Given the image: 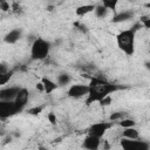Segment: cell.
<instances>
[{
	"instance_id": "1",
	"label": "cell",
	"mask_w": 150,
	"mask_h": 150,
	"mask_svg": "<svg viewBox=\"0 0 150 150\" xmlns=\"http://www.w3.org/2000/svg\"><path fill=\"white\" fill-rule=\"evenodd\" d=\"M124 87L118 86L116 83H111L104 79L100 77H91L88 83V94H87V104H91L94 102H98L103 97L111 95L112 93H116L120 89H123Z\"/></svg>"
},
{
	"instance_id": "2",
	"label": "cell",
	"mask_w": 150,
	"mask_h": 150,
	"mask_svg": "<svg viewBox=\"0 0 150 150\" xmlns=\"http://www.w3.org/2000/svg\"><path fill=\"white\" fill-rule=\"evenodd\" d=\"M135 39H136V30L132 28L123 29L116 35V43L117 47L128 56H132L135 53Z\"/></svg>"
},
{
	"instance_id": "3",
	"label": "cell",
	"mask_w": 150,
	"mask_h": 150,
	"mask_svg": "<svg viewBox=\"0 0 150 150\" xmlns=\"http://www.w3.org/2000/svg\"><path fill=\"white\" fill-rule=\"evenodd\" d=\"M52 43L42 38H36L30 43V59L35 61L45 60L50 52Z\"/></svg>"
},
{
	"instance_id": "4",
	"label": "cell",
	"mask_w": 150,
	"mask_h": 150,
	"mask_svg": "<svg viewBox=\"0 0 150 150\" xmlns=\"http://www.w3.org/2000/svg\"><path fill=\"white\" fill-rule=\"evenodd\" d=\"M120 145L124 150H149L150 144L145 141H141L139 138H125L123 137L120 142Z\"/></svg>"
},
{
	"instance_id": "5",
	"label": "cell",
	"mask_w": 150,
	"mask_h": 150,
	"mask_svg": "<svg viewBox=\"0 0 150 150\" xmlns=\"http://www.w3.org/2000/svg\"><path fill=\"white\" fill-rule=\"evenodd\" d=\"M114 122H97V123H94L89 127L88 129V135H93L95 137H98V138H102L104 136V134L112 127Z\"/></svg>"
},
{
	"instance_id": "6",
	"label": "cell",
	"mask_w": 150,
	"mask_h": 150,
	"mask_svg": "<svg viewBox=\"0 0 150 150\" xmlns=\"http://www.w3.org/2000/svg\"><path fill=\"white\" fill-rule=\"evenodd\" d=\"M19 112L14 101H4L0 100V120L9 118Z\"/></svg>"
},
{
	"instance_id": "7",
	"label": "cell",
	"mask_w": 150,
	"mask_h": 150,
	"mask_svg": "<svg viewBox=\"0 0 150 150\" xmlns=\"http://www.w3.org/2000/svg\"><path fill=\"white\" fill-rule=\"evenodd\" d=\"M87 94H88V84L84 83H74L67 90V95L71 98H81L87 96Z\"/></svg>"
},
{
	"instance_id": "8",
	"label": "cell",
	"mask_w": 150,
	"mask_h": 150,
	"mask_svg": "<svg viewBox=\"0 0 150 150\" xmlns=\"http://www.w3.org/2000/svg\"><path fill=\"white\" fill-rule=\"evenodd\" d=\"M28 98H29V91H28V89L27 88H20V90L18 91L16 96L13 100L14 103H15V105H16V108H18V110H19V112H21L26 108V105L28 103Z\"/></svg>"
},
{
	"instance_id": "9",
	"label": "cell",
	"mask_w": 150,
	"mask_h": 150,
	"mask_svg": "<svg viewBox=\"0 0 150 150\" xmlns=\"http://www.w3.org/2000/svg\"><path fill=\"white\" fill-rule=\"evenodd\" d=\"M19 90H20V87H18V86L5 87V88L0 89V100H4V101H13Z\"/></svg>"
},
{
	"instance_id": "10",
	"label": "cell",
	"mask_w": 150,
	"mask_h": 150,
	"mask_svg": "<svg viewBox=\"0 0 150 150\" xmlns=\"http://www.w3.org/2000/svg\"><path fill=\"white\" fill-rule=\"evenodd\" d=\"M13 74L14 71L11 70L5 62H0V87L7 84L12 79Z\"/></svg>"
},
{
	"instance_id": "11",
	"label": "cell",
	"mask_w": 150,
	"mask_h": 150,
	"mask_svg": "<svg viewBox=\"0 0 150 150\" xmlns=\"http://www.w3.org/2000/svg\"><path fill=\"white\" fill-rule=\"evenodd\" d=\"M101 145V138L95 137L93 135H87L82 142V146L88 150H96Z\"/></svg>"
},
{
	"instance_id": "12",
	"label": "cell",
	"mask_w": 150,
	"mask_h": 150,
	"mask_svg": "<svg viewBox=\"0 0 150 150\" xmlns=\"http://www.w3.org/2000/svg\"><path fill=\"white\" fill-rule=\"evenodd\" d=\"M21 36H22V29L21 28H14L5 35L4 41L8 45H14L21 39Z\"/></svg>"
},
{
	"instance_id": "13",
	"label": "cell",
	"mask_w": 150,
	"mask_h": 150,
	"mask_svg": "<svg viewBox=\"0 0 150 150\" xmlns=\"http://www.w3.org/2000/svg\"><path fill=\"white\" fill-rule=\"evenodd\" d=\"M132 18H134V13L131 11H122V12L115 14L112 16L111 21L114 23H121V22H125V21H128Z\"/></svg>"
},
{
	"instance_id": "14",
	"label": "cell",
	"mask_w": 150,
	"mask_h": 150,
	"mask_svg": "<svg viewBox=\"0 0 150 150\" xmlns=\"http://www.w3.org/2000/svg\"><path fill=\"white\" fill-rule=\"evenodd\" d=\"M41 82H42V84H43V91L46 93V94H52L55 89H57V83L56 82H54L53 80H50L49 77H42L41 79Z\"/></svg>"
},
{
	"instance_id": "15",
	"label": "cell",
	"mask_w": 150,
	"mask_h": 150,
	"mask_svg": "<svg viewBox=\"0 0 150 150\" xmlns=\"http://www.w3.org/2000/svg\"><path fill=\"white\" fill-rule=\"evenodd\" d=\"M94 8H95V5L94 4H87V5H81L79 7L75 8V14L77 16H84L91 12H94Z\"/></svg>"
},
{
	"instance_id": "16",
	"label": "cell",
	"mask_w": 150,
	"mask_h": 150,
	"mask_svg": "<svg viewBox=\"0 0 150 150\" xmlns=\"http://www.w3.org/2000/svg\"><path fill=\"white\" fill-rule=\"evenodd\" d=\"M122 136L125 138H139V131L135 127H129V128H123Z\"/></svg>"
},
{
	"instance_id": "17",
	"label": "cell",
	"mask_w": 150,
	"mask_h": 150,
	"mask_svg": "<svg viewBox=\"0 0 150 150\" xmlns=\"http://www.w3.org/2000/svg\"><path fill=\"white\" fill-rule=\"evenodd\" d=\"M71 82V76L68 73H61L57 75L56 79V83L59 87H63V86H68Z\"/></svg>"
},
{
	"instance_id": "18",
	"label": "cell",
	"mask_w": 150,
	"mask_h": 150,
	"mask_svg": "<svg viewBox=\"0 0 150 150\" xmlns=\"http://www.w3.org/2000/svg\"><path fill=\"white\" fill-rule=\"evenodd\" d=\"M94 12H95L96 18H98V19H104V18L108 15V9H107L102 4H101V5H95Z\"/></svg>"
},
{
	"instance_id": "19",
	"label": "cell",
	"mask_w": 150,
	"mask_h": 150,
	"mask_svg": "<svg viewBox=\"0 0 150 150\" xmlns=\"http://www.w3.org/2000/svg\"><path fill=\"white\" fill-rule=\"evenodd\" d=\"M117 124L122 128H129V127H135L136 125V121L132 120V118H127V117H123L122 120H120L117 122Z\"/></svg>"
},
{
	"instance_id": "20",
	"label": "cell",
	"mask_w": 150,
	"mask_h": 150,
	"mask_svg": "<svg viewBox=\"0 0 150 150\" xmlns=\"http://www.w3.org/2000/svg\"><path fill=\"white\" fill-rule=\"evenodd\" d=\"M102 1V5L108 9V11H115L120 0H101Z\"/></svg>"
},
{
	"instance_id": "21",
	"label": "cell",
	"mask_w": 150,
	"mask_h": 150,
	"mask_svg": "<svg viewBox=\"0 0 150 150\" xmlns=\"http://www.w3.org/2000/svg\"><path fill=\"white\" fill-rule=\"evenodd\" d=\"M123 117H124V112H122V111H115V112H112L109 116V121L110 122H118Z\"/></svg>"
},
{
	"instance_id": "22",
	"label": "cell",
	"mask_w": 150,
	"mask_h": 150,
	"mask_svg": "<svg viewBox=\"0 0 150 150\" xmlns=\"http://www.w3.org/2000/svg\"><path fill=\"white\" fill-rule=\"evenodd\" d=\"M42 110H43V107H42V105H35V107H32V108H29V109L27 110V112H28L29 115H33V116H38L40 112H42Z\"/></svg>"
},
{
	"instance_id": "23",
	"label": "cell",
	"mask_w": 150,
	"mask_h": 150,
	"mask_svg": "<svg viewBox=\"0 0 150 150\" xmlns=\"http://www.w3.org/2000/svg\"><path fill=\"white\" fill-rule=\"evenodd\" d=\"M98 103H100V105H102V107H107V105H109V104L111 103V96L108 95V96L103 97L102 100L98 101Z\"/></svg>"
},
{
	"instance_id": "24",
	"label": "cell",
	"mask_w": 150,
	"mask_h": 150,
	"mask_svg": "<svg viewBox=\"0 0 150 150\" xmlns=\"http://www.w3.org/2000/svg\"><path fill=\"white\" fill-rule=\"evenodd\" d=\"M141 25L144 26V28H150V18L149 16H142L141 18Z\"/></svg>"
},
{
	"instance_id": "25",
	"label": "cell",
	"mask_w": 150,
	"mask_h": 150,
	"mask_svg": "<svg viewBox=\"0 0 150 150\" xmlns=\"http://www.w3.org/2000/svg\"><path fill=\"white\" fill-rule=\"evenodd\" d=\"M47 118H48V121L50 122V124H56V115L54 114V112H49L48 115H47Z\"/></svg>"
},
{
	"instance_id": "26",
	"label": "cell",
	"mask_w": 150,
	"mask_h": 150,
	"mask_svg": "<svg viewBox=\"0 0 150 150\" xmlns=\"http://www.w3.org/2000/svg\"><path fill=\"white\" fill-rule=\"evenodd\" d=\"M8 9H9V4L7 2V0H5V1L0 2V11L6 12V11H8Z\"/></svg>"
},
{
	"instance_id": "27",
	"label": "cell",
	"mask_w": 150,
	"mask_h": 150,
	"mask_svg": "<svg viewBox=\"0 0 150 150\" xmlns=\"http://www.w3.org/2000/svg\"><path fill=\"white\" fill-rule=\"evenodd\" d=\"M36 89H38L39 91H43V84H42V82H41V81L36 83Z\"/></svg>"
},
{
	"instance_id": "28",
	"label": "cell",
	"mask_w": 150,
	"mask_h": 150,
	"mask_svg": "<svg viewBox=\"0 0 150 150\" xmlns=\"http://www.w3.org/2000/svg\"><path fill=\"white\" fill-rule=\"evenodd\" d=\"M2 1H5V0H0V2H2Z\"/></svg>"
},
{
	"instance_id": "29",
	"label": "cell",
	"mask_w": 150,
	"mask_h": 150,
	"mask_svg": "<svg viewBox=\"0 0 150 150\" xmlns=\"http://www.w3.org/2000/svg\"><path fill=\"white\" fill-rule=\"evenodd\" d=\"M130 1H134V0H130Z\"/></svg>"
}]
</instances>
